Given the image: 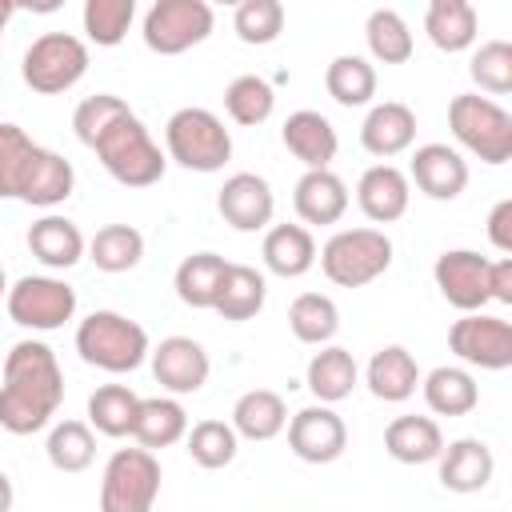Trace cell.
<instances>
[{"mask_svg":"<svg viewBox=\"0 0 512 512\" xmlns=\"http://www.w3.org/2000/svg\"><path fill=\"white\" fill-rule=\"evenodd\" d=\"M64 404V372L44 340H16L4 356L0 384V428L12 436H32L52 424Z\"/></svg>","mask_w":512,"mask_h":512,"instance_id":"1","label":"cell"},{"mask_svg":"<svg viewBox=\"0 0 512 512\" xmlns=\"http://www.w3.org/2000/svg\"><path fill=\"white\" fill-rule=\"evenodd\" d=\"M76 352L84 364L100 368V372H132L148 360L152 344H148V332L144 324L128 320L124 312H112V308H96L92 316L80 320L76 328Z\"/></svg>","mask_w":512,"mask_h":512,"instance_id":"2","label":"cell"},{"mask_svg":"<svg viewBox=\"0 0 512 512\" xmlns=\"http://www.w3.org/2000/svg\"><path fill=\"white\" fill-rule=\"evenodd\" d=\"M92 152L100 156L104 172H108L116 184H124V188H148V184H156V180L164 176V168H168V156L160 152V144L152 140V132L144 128V120H140L136 112L120 116V120L96 140Z\"/></svg>","mask_w":512,"mask_h":512,"instance_id":"3","label":"cell"},{"mask_svg":"<svg viewBox=\"0 0 512 512\" xmlns=\"http://www.w3.org/2000/svg\"><path fill=\"white\" fill-rule=\"evenodd\" d=\"M168 160L188 172H220L232 160V132L208 108H180L164 124Z\"/></svg>","mask_w":512,"mask_h":512,"instance_id":"4","label":"cell"},{"mask_svg":"<svg viewBox=\"0 0 512 512\" xmlns=\"http://www.w3.org/2000/svg\"><path fill=\"white\" fill-rule=\"evenodd\" d=\"M392 264V240L380 228H340L320 248V268L340 288H364Z\"/></svg>","mask_w":512,"mask_h":512,"instance_id":"5","label":"cell"},{"mask_svg":"<svg viewBox=\"0 0 512 512\" xmlns=\"http://www.w3.org/2000/svg\"><path fill=\"white\" fill-rule=\"evenodd\" d=\"M448 128L484 164L512 160V116L496 100H488L480 92L452 96V104H448Z\"/></svg>","mask_w":512,"mask_h":512,"instance_id":"6","label":"cell"},{"mask_svg":"<svg viewBox=\"0 0 512 512\" xmlns=\"http://www.w3.org/2000/svg\"><path fill=\"white\" fill-rule=\"evenodd\" d=\"M88 72V44L72 32H44L28 44L24 60H20V76L32 92L40 96H56L68 92L72 84H80Z\"/></svg>","mask_w":512,"mask_h":512,"instance_id":"7","label":"cell"},{"mask_svg":"<svg viewBox=\"0 0 512 512\" xmlns=\"http://www.w3.org/2000/svg\"><path fill=\"white\" fill-rule=\"evenodd\" d=\"M160 496V460L148 448H116L100 480V512H152Z\"/></svg>","mask_w":512,"mask_h":512,"instance_id":"8","label":"cell"},{"mask_svg":"<svg viewBox=\"0 0 512 512\" xmlns=\"http://www.w3.org/2000/svg\"><path fill=\"white\" fill-rule=\"evenodd\" d=\"M216 16L204 0H156L144 12L140 36L156 56H180L208 40Z\"/></svg>","mask_w":512,"mask_h":512,"instance_id":"9","label":"cell"},{"mask_svg":"<svg viewBox=\"0 0 512 512\" xmlns=\"http://www.w3.org/2000/svg\"><path fill=\"white\" fill-rule=\"evenodd\" d=\"M4 304H8L12 324L32 328V332H52L76 316V288L64 284L60 276H20L8 288Z\"/></svg>","mask_w":512,"mask_h":512,"instance_id":"10","label":"cell"},{"mask_svg":"<svg viewBox=\"0 0 512 512\" xmlns=\"http://www.w3.org/2000/svg\"><path fill=\"white\" fill-rule=\"evenodd\" d=\"M448 348L484 372H504L512 364V324L504 316H488V312H464L452 328H448Z\"/></svg>","mask_w":512,"mask_h":512,"instance_id":"11","label":"cell"},{"mask_svg":"<svg viewBox=\"0 0 512 512\" xmlns=\"http://www.w3.org/2000/svg\"><path fill=\"white\" fill-rule=\"evenodd\" d=\"M488 264L492 260L472 252V248L440 252L436 264H432L440 296L460 312H484V304H492V296H488Z\"/></svg>","mask_w":512,"mask_h":512,"instance_id":"12","label":"cell"},{"mask_svg":"<svg viewBox=\"0 0 512 512\" xmlns=\"http://www.w3.org/2000/svg\"><path fill=\"white\" fill-rule=\"evenodd\" d=\"M288 448L304 464H332L348 448V424L332 404H308L288 420Z\"/></svg>","mask_w":512,"mask_h":512,"instance_id":"13","label":"cell"},{"mask_svg":"<svg viewBox=\"0 0 512 512\" xmlns=\"http://www.w3.org/2000/svg\"><path fill=\"white\" fill-rule=\"evenodd\" d=\"M152 376L164 392L172 396H188V392H200L208 384V372H212V360L208 352L192 340V336H164L152 352Z\"/></svg>","mask_w":512,"mask_h":512,"instance_id":"14","label":"cell"},{"mask_svg":"<svg viewBox=\"0 0 512 512\" xmlns=\"http://www.w3.org/2000/svg\"><path fill=\"white\" fill-rule=\"evenodd\" d=\"M216 212L236 232H260L272 224V212H276L272 184L256 172H232L224 180V188L216 192Z\"/></svg>","mask_w":512,"mask_h":512,"instance_id":"15","label":"cell"},{"mask_svg":"<svg viewBox=\"0 0 512 512\" xmlns=\"http://www.w3.org/2000/svg\"><path fill=\"white\" fill-rule=\"evenodd\" d=\"M408 184H416L432 200H456L468 188V164L456 148L448 144H420L412 152Z\"/></svg>","mask_w":512,"mask_h":512,"instance_id":"16","label":"cell"},{"mask_svg":"<svg viewBox=\"0 0 512 512\" xmlns=\"http://www.w3.org/2000/svg\"><path fill=\"white\" fill-rule=\"evenodd\" d=\"M412 200V184L408 172H400L396 164H372L364 168L360 184H356V204L372 224H392L408 212Z\"/></svg>","mask_w":512,"mask_h":512,"instance_id":"17","label":"cell"},{"mask_svg":"<svg viewBox=\"0 0 512 512\" xmlns=\"http://www.w3.org/2000/svg\"><path fill=\"white\" fill-rule=\"evenodd\" d=\"M416 140V112L400 100H384V104H372L364 124H360V144L364 152L380 156V160H392L400 152H408Z\"/></svg>","mask_w":512,"mask_h":512,"instance_id":"18","label":"cell"},{"mask_svg":"<svg viewBox=\"0 0 512 512\" xmlns=\"http://www.w3.org/2000/svg\"><path fill=\"white\" fill-rule=\"evenodd\" d=\"M280 140H284V148H288L308 172L328 168V164L336 160V148H340V136H336L332 120L320 116V112H312V108L292 112V116L284 120V128H280Z\"/></svg>","mask_w":512,"mask_h":512,"instance_id":"19","label":"cell"},{"mask_svg":"<svg viewBox=\"0 0 512 512\" xmlns=\"http://www.w3.org/2000/svg\"><path fill=\"white\" fill-rule=\"evenodd\" d=\"M436 460H440V484L448 492H480V488H488V480L496 472L492 448L476 436H460V440L444 444V452Z\"/></svg>","mask_w":512,"mask_h":512,"instance_id":"20","label":"cell"},{"mask_svg":"<svg viewBox=\"0 0 512 512\" xmlns=\"http://www.w3.org/2000/svg\"><path fill=\"white\" fill-rule=\"evenodd\" d=\"M364 380H368L376 400L400 404V400H408L420 388V364H416V356L404 344H384V348L372 352Z\"/></svg>","mask_w":512,"mask_h":512,"instance_id":"21","label":"cell"},{"mask_svg":"<svg viewBox=\"0 0 512 512\" xmlns=\"http://www.w3.org/2000/svg\"><path fill=\"white\" fill-rule=\"evenodd\" d=\"M292 204H296V216H300L304 224H336V220L348 212V184H344L332 168L304 172V176L296 180Z\"/></svg>","mask_w":512,"mask_h":512,"instance_id":"22","label":"cell"},{"mask_svg":"<svg viewBox=\"0 0 512 512\" xmlns=\"http://www.w3.org/2000/svg\"><path fill=\"white\" fill-rule=\"evenodd\" d=\"M28 248L44 268H72L88 252V240L68 216L48 212L28 228Z\"/></svg>","mask_w":512,"mask_h":512,"instance_id":"23","label":"cell"},{"mask_svg":"<svg viewBox=\"0 0 512 512\" xmlns=\"http://www.w3.org/2000/svg\"><path fill=\"white\" fill-rule=\"evenodd\" d=\"M260 256H264L268 272H276L284 280H296L316 264V240L304 224H272L264 232Z\"/></svg>","mask_w":512,"mask_h":512,"instance_id":"24","label":"cell"},{"mask_svg":"<svg viewBox=\"0 0 512 512\" xmlns=\"http://www.w3.org/2000/svg\"><path fill=\"white\" fill-rule=\"evenodd\" d=\"M72 188H76L72 164L60 152L40 148L36 160H32V168H28V176H24V184H20V196L16 200H24L32 208H56V204H64L72 196Z\"/></svg>","mask_w":512,"mask_h":512,"instance_id":"25","label":"cell"},{"mask_svg":"<svg viewBox=\"0 0 512 512\" xmlns=\"http://www.w3.org/2000/svg\"><path fill=\"white\" fill-rule=\"evenodd\" d=\"M420 392H424V404L436 412V416H468L476 404H480V384L468 368H456V364H440L432 368L424 380H420Z\"/></svg>","mask_w":512,"mask_h":512,"instance_id":"26","label":"cell"},{"mask_svg":"<svg viewBox=\"0 0 512 512\" xmlns=\"http://www.w3.org/2000/svg\"><path fill=\"white\" fill-rule=\"evenodd\" d=\"M188 436V412L176 396H148L140 400L136 424H132V440L148 452L156 448H172L176 440Z\"/></svg>","mask_w":512,"mask_h":512,"instance_id":"27","label":"cell"},{"mask_svg":"<svg viewBox=\"0 0 512 512\" xmlns=\"http://www.w3.org/2000/svg\"><path fill=\"white\" fill-rule=\"evenodd\" d=\"M384 448L400 464H432L444 452V432L432 416H396L384 428Z\"/></svg>","mask_w":512,"mask_h":512,"instance_id":"28","label":"cell"},{"mask_svg":"<svg viewBox=\"0 0 512 512\" xmlns=\"http://www.w3.org/2000/svg\"><path fill=\"white\" fill-rule=\"evenodd\" d=\"M356 376H360V368H356L352 352L340 348V344H324V348L308 360V372H304L308 392H312L320 404H340L344 396H352Z\"/></svg>","mask_w":512,"mask_h":512,"instance_id":"29","label":"cell"},{"mask_svg":"<svg viewBox=\"0 0 512 512\" xmlns=\"http://www.w3.org/2000/svg\"><path fill=\"white\" fill-rule=\"evenodd\" d=\"M288 428V404L272 388H252L232 408V432L244 440H272Z\"/></svg>","mask_w":512,"mask_h":512,"instance_id":"30","label":"cell"},{"mask_svg":"<svg viewBox=\"0 0 512 512\" xmlns=\"http://www.w3.org/2000/svg\"><path fill=\"white\" fill-rule=\"evenodd\" d=\"M480 16L468 0H432L424 12V32L440 52H464L476 44Z\"/></svg>","mask_w":512,"mask_h":512,"instance_id":"31","label":"cell"},{"mask_svg":"<svg viewBox=\"0 0 512 512\" xmlns=\"http://www.w3.org/2000/svg\"><path fill=\"white\" fill-rule=\"evenodd\" d=\"M228 276V260L216 256V252H192L180 260L172 284H176V296L180 304L188 308H212L216 296H220V284Z\"/></svg>","mask_w":512,"mask_h":512,"instance_id":"32","label":"cell"},{"mask_svg":"<svg viewBox=\"0 0 512 512\" xmlns=\"http://www.w3.org/2000/svg\"><path fill=\"white\" fill-rule=\"evenodd\" d=\"M136 412H140V396L128 384H100L88 396V428H96L100 436H112V440L132 436Z\"/></svg>","mask_w":512,"mask_h":512,"instance_id":"33","label":"cell"},{"mask_svg":"<svg viewBox=\"0 0 512 512\" xmlns=\"http://www.w3.org/2000/svg\"><path fill=\"white\" fill-rule=\"evenodd\" d=\"M88 260L100 272H132L144 260V236L132 224H104L92 240H88Z\"/></svg>","mask_w":512,"mask_h":512,"instance_id":"34","label":"cell"},{"mask_svg":"<svg viewBox=\"0 0 512 512\" xmlns=\"http://www.w3.org/2000/svg\"><path fill=\"white\" fill-rule=\"evenodd\" d=\"M268 300V284L256 268L248 264H228V276L220 284V296L212 304V312H220L224 320H252Z\"/></svg>","mask_w":512,"mask_h":512,"instance_id":"35","label":"cell"},{"mask_svg":"<svg viewBox=\"0 0 512 512\" xmlns=\"http://www.w3.org/2000/svg\"><path fill=\"white\" fill-rule=\"evenodd\" d=\"M288 328H292V336L300 344L324 348L336 336V328H340V308L324 292H300L292 300V308H288Z\"/></svg>","mask_w":512,"mask_h":512,"instance_id":"36","label":"cell"},{"mask_svg":"<svg viewBox=\"0 0 512 512\" xmlns=\"http://www.w3.org/2000/svg\"><path fill=\"white\" fill-rule=\"evenodd\" d=\"M324 88L344 108H364L376 96V68L364 56H336L324 72Z\"/></svg>","mask_w":512,"mask_h":512,"instance_id":"37","label":"cell"},{"mask_svg":"<svg viewBox=\"0 0 512 512\" xmlns=\"http://www.w3.org/2000/svg\"><path fill=\"white\" fill-rule=\"evenodd\" d=\"M44 452L56 472H84L96 460V436L84 420H60V424H52Z\"/></svg>","mask_w":512,"mask_h":512,"instance_id":"38","label":"cell"},{"mask_svg":"<svg viewBox=\"0 0 512 512\" xmlns=\"http://www.w3.org/2000/svg\"><path fill=\"white\" fill-rule=\"evenodd\" d=\"M272 108H276V92H272V84H268L264 76H256V72H244V76H236V80L224 88V112H228L236 124H244V128L264 124V120L272 116Z\"/></svg>","mask_w":512,"mask_h":512,"instance_id":"39","label":"cell"},{"mask_svg":"<svg viewBox=\"0 0 512 512\" xmlns=\"http://www.w3.org/2000/svg\"><path fill=\"white\" fill-rule=\"evenodd\" d=\"M364 40H368L372 60H380V64H408L412 60V32H408L404 16L392 8H376L368 16Z\"/></svg>","mask_w":512,"mask_h":512,"instance_id":"40","label":"cell"},{"mask_svg":"<svg viewBox=\"0 0 512 512\" xmlns=\"http://www.w3.org/2000/svg\"><path fill=\"white\" fill-rule=\"evenodd\" d=\"M40 144L20 124H0V200H16Z\"/></svg>","mask_w":512,"mask_h":512,"instance_id":"41","label":"cell"},{"mask_svg":"<svg viewBox=\"0 0 512 512\" xmlns=\"http://www.w3.org/2000/svg\"><path fill=\"white\" fill-rule=\"evenodd\" d=\"M80 20H84V32L92 44L116 48L136 20V0H84Z\"/></svg>","mask_w":512,"mask_h":512,"instance_id":"42","label":"cell"},{"mask_svg":"<svg viewBox=\"0 0 512 512\" xmlns=\"http://www.w3.org/2000/svg\"><path fill=\"white\" fill-rule=\"evenodd\" d=\"M184 444H188V456H192L200 468H212V472H216V468H228V464L236 460L240 436H236L232 424H224V420H200V424L188 428Z\"/></svg>","mask_w":512,"mask_h":512,"instance_id":"43","label":"cell"},{"mask_svg":"<svg viewBox=\"0 0 512 512\" xmlns=\"http://www.w3.org/2000/svg\"><path fill=\"white\" fill-rule=\"evenodd\" d=\"M232 28L244 44H272L284 32V4L280 0H240L232 12Z\"/></svg>","mask_w":512,"mask_h":512,"instance_id":"44","label":"cell"},{"mask_svg":"<svg viewBox=\"0 0 512 512\" xmlns=\"http://www.w3.org/2000/svg\"><path fill=\"white\" fill-rule=\"evenodd\" d=\"M468 76L480 84L488 96H508L512 92V44L508 40H488L472 52Z\"/></svg>","mask_w":512,"mask_h":512,"instance_id":"45","label":"cell"},{"mask_svg":"<svg viewBox=\"0 0 512 512\" xmlns=\"http://www.w3.org/2000/svg\"><path fill=\"white\" fill-rule=\"evenodd\" d=\"M132 108L120 100V96H112V92H96V96H88V100H80L76 104V112H72V128H76V140L84 144V148H96V140L120 120V116H128Z\"/></svg>","mask_w":512,"mask_h":512,"instance_id":"46","label":"cell"},{"mask_svg":"<svg viewBox=\"0 0 512 512\" xmlns=\"http://www.w3.org/2000/svg\"><path fill=\"white\" fill-rule=\"evenodd\" d=\"M488 240H492V248L496 252H512V200L504 196V200H496L492 204V212H488Z\"/></svg>","mask_w":512,"mask_h":512,"instance_id":"47","label":"cell"},{"mask_svg":"<svg viewBox=\"0 0 512 512\" xmlns=\"http://www.w3.org/2000/svg\"><path fill=\"white\" fill-rule=\"evenodd\" d=\"M488 296L496 304H512V256H500L488 264Z\"/></svg>","mask_w":512,"mask_h":512,"instance_id":"48","label":"cell"},{"mask_svg":"<svg viewBox=\"0 0 512 512\" xmlns=\"http://www.w3.org/2000/svg\"><path fill=\"white\" fill-rule=\"evenodd\" d=\"M12 500H16L12 480H8V472H0V512H12Z\"/></svg>","mask_w":512,"mask_h":512,"instance_id":"49","label":"cell"},{"mask_svg":"<svg viewBox=\"0 0 512 512\" xmlns=\"http://www.w3.org/2000/svg\"><path fill=\"white\" fill-rule=\"evenodd\" d=\"M12 16H16V4L12 0H0V36H4V28H8Z\"/></svg>","mask_w":512,"mask_h":512,"instance_id":"50","label":"cell"},{"mask_svg":"<svg viewBox=\"0 0 512 512\" xmlns=\"http://www.w3.org/2000/svg\"><path fill=\"white\" fill-rule=\"evenodd\" d=\"M0 300H8V276H4V268H0Z\"/></svg>","mask_w":512,"mask_h":512,"instance_id":"51","label":"cell"}]
</instances>
